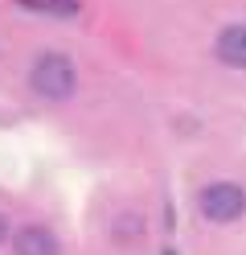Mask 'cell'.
<instances>
[{
	"label": "cell",
	"instance_id": "5b68a950",
	"mask_svg": "<svg viewBox=\"0 0 246 255\" xmlns=\"http://www.w3.org/2000/svg\"><path fill=\"white\" fill-rule=\"evenodd\" d=\"M8 239V222H4V214H0V243Z\"/></svg>",
	"mask_w": 246,
	"mask_h": 255
},
{
	"label": "cell",
	"instance_id": "277c9868",
	"mask_svg": "<svg viewBox=\"0 0 246 255\" xmlns=\"http://www.w3.org/2000/svg\"><path fill=\"white\" fill-rule=\"evenodd\" d=\"M12 247H16V255H58V239L45 227H21Z\"/></svg>",
	"mask_w": 246,
	"mask_h": 255
},
{
	"label": "cell",
	"instance_id": "7a4b0ae2",
	"mask_svg": "<svg viewBox=\"0 0 246 255\" xmlns=\"http://www.w3.org/2000/svg\"><path fill=\"white\" fill-rule=\"evenodd\" d=\"M246 210V194L242 185H230V181H213L201 189V214L213 222H230Z\"/></svg>",
	"mask_w": 246,
	"mask_h": 255
},
{
	"label": "cell",
	"instance_id": "3957f363",
	"mask_svg": "<svg viewBox=\"0 0 246 255\" xmlns=\"http://www.w3.org/2000/svg\"><path fill=\"white\" fill-rule=\"evenodd\" d=\"M218 58L226 66L246 70V25H226L218 33Z\"/></svg>",
	"mask_w": 246,
	"mask_h": 255
},
{
	"label": "cell",
	"instance_id": "6da1fadb",
	"mask_svg": "<svg viewBox=\"0 0 246 255\" xmlns=\"http://www.w3.org/2000/svg\"><path fill=\"white\" fill-rule=\"evenodd\" d=\"M33 91L45 99H66L74 91V62L66 54H41L33 66Z\"/></svg>",
	"mask_w": 246,
	"mask_h": 255
}]
</instances>
